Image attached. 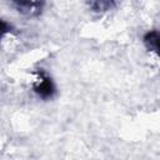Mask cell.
Returning a JSON list of instances; mask_svg holds the SVG:
<instances>
[{
    "label": "cell",
    "mask_w": 160,
    "mask_h": 160,
    "mask_svg": "<svg viewBox=\"0 0 160 160\" xmlns=\"http://www.w3.org/2000/svg\"><path fill=\"white\" fill-rule=\"evenodd\" d=\"M32 91L41 100H51L56 95V85L52 78L42 69H38L34 74Z\"/></svg>",
    "instance_id": "6da1fadb"
},
{
    "label": "cell",
    "mask_w": 160,
    "mask_h": 160,
    "mask_svg": "<svg viewBox=\"0 0 160 160\" xmlns=\"http://www.w3.org/2000/svg\"><path fill=\"white\" fill-rule=\"evenodd\" d=\"M12 32H15L14 25L2 19V20H1V35L5 36L6 34H12Z\"/></svg>",
    "instance_id": "5b68a950"
},
{
    "label": "cell",
    "mask_w": 160,
    "mask_h": 160,
    "mask_svg": "<svg viewBox=\"0 0 160 160\" xmlns=\"http://www.w3.org/2000/svg\"><path fill=\"white\" fill-rule=\"evenodd\" d=\"M10 5L21 15L26 18H38L41 15L45 2L44 1H30V0H14Z\"/></svg>",
    "instance_id": "7a4b0ae2"
},
{
    "label": "cell",
    "mask_w": 160,
    "mask_h": 160,
    "mask_svg": "<svg viewBox=\"0 0 160 160\" xmlns=\"http://www.w3.org/2000/svg\"><path fill=\"white\" fill-rule=\"evenodd\" d=\"M142 42L149 51L154 52L160 59V30L159 29H152L146 31L142 36Z\"/></svg>",
    "instance_id": "3957f363"
},
{
    "label": "cell",
    "mask_w": 160,
    "mask_h": 160,
    "mask_svg": "<svg viewBox=\"0 0 160 160\" xmlns=\"http://www.w3.org/2000/svg\"><path fill=\"white\" fill-rule=\"evenodd\" d=\"M89 9L94 12H104L108 10H111L114 6H116L115 1H108V0H100V1H89L86 2Z\"/></svg>",
    "instance_id": "277c9868"
}]
</instances>
